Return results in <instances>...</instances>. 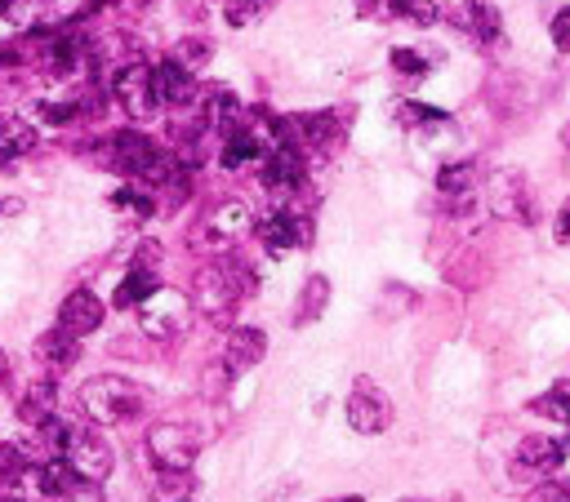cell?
Here are the masks:
<instances>
[{"mask_svg":"<svg viewBox=\"0 0 570 502\" xmlns=\"http://www.w3.org/2000/svg\"><path fill=\"white\" fill-rule=\"evenodd\" d=\"M80 410L94 427H121L143 414V392L121 373H98L80 388Z\"/></svg>","mask_w":570,"mask_h":502,"instance_id":"obj_1","label":"cell"},{"mask_svg":"<svg viewBox=\"0 0 570 502\" xmlns=\"http://www.w3.org/2000/svg\"><path fill=\"white\" fill-rule=\"evenodd\" d=\"M246 294H255V272L241 259H218V263L196 272L192 298H196V307L205 316H227Z\"/></svg>","mask_w":570,"mask_h":502,"instance_id":"obj_2","label":"cell"},{"mask_svg":"<svg viewBox=\"0 0 570 502\" xmlns=\"http://www.w3.org/2000/svg\"><path fill=\"white\" fill-rule=\"evenodd\" d=\"M67 467L89 480V484H103L111 476V467H117V449H111V440L98 432V427H72L67 436V449H63Z\"/></svg>","mask_w":570,"mask_h":502,"instance_id":"obj_3","label":"cell"},{"mask_svg":"<svg viewBox=\"0 0 570 502\" xmlns=\"http://www.w3.org/2000/svg\"><path fill=\"white\" fill-rule=\"evenodd\" d=\"M201 454V436L192 427H179V423H157L148 432V458L157 471H192Z\"/></svg>","mask_w":570,"mask_h":502,"instance_id":"obj_4","label":"cell"},{"mask_svg":"<svg viewBox=\"0 0 570 502\" xmlns=\"http://www.w3.org/2000/svg\"><path fill=\"white\" fill-rule=\"evenodd\" d=\"M111 94H117V102L126 107L130 120H152L157 116V89H152V67L143 63H126L117 76H111Z\"/></svg>","mask_w":570,"mask_h":502,"instance_id":"obj_5","label":"cell"},{"mask_svg":"<svg viewBox=\"0 0 570 502\" xmlns=\"http://www.w3.org/2000/svg\"><path fill=\"white\" fill-rule=\"evenodd\" d=\"M388 423H392L388 396L370 379H357L353 392H348V427L357 436H379V432H388Z\"/></svg>","mask_w":570,"mask_h":502,"instance_id":"obj_6","label":"cell"},{"mask_svg":"<svg viewBox=\"0 0 570 502\" xmlns=\"http://www.w3.org/2000/svg\"><path fill=\"white\" fill-rule=\"evenodd\" d=\"M491 209L508 222H535V200H530V187L517 170H499L491 174Z\"/></svg>","mask_w":570,"mask_h":502,"instance_id":"obj_7","label":"cell"},{"mask_svg":"<svg viewBox=\"0 0 570 502\" xmlns=\"http://www.w3.org/2000/svg\"><path fill=\"white\" fill-rule=\"evenodd\" d=\"M139 325H143V334H152V338H174V334H183V329H187V298L174 294V290H157V294L139 307Z\"/></svg>","mask_w":570,"mask_h":502,"instance_id":"obj_8","label":"cell"},{"mask_svg":"<svg viewBox=\"0 0 570 502\" xmlns=\"http://www.w3.org/2000/svg\"><path fill=\"white\" fill-rule=\"evenodd\" d=\"M561 462H566V440H552V436H526V440L517 445L513 476H517V480H548Z\"/></svg>","mask_w":570,"mask_h":502,"instance_id":"obj_9","label":"cell"},{"mask_svg":"<svg viewBox=\"0 0 570 502\" xmlns=\"http://www.w3.org/2000/svg\"><path fill=\"white\" fill-rule=\"evenodd\" d=\"M103 316H107V307H103V298L94 290H72L63 298V307H58V329L80 342L85 334H94L103 325Z\"/></svg>","mask_w":570,"mask_h":502,"instance_id":"obj_10","label":"cell"},{"mask_svg":"<svg viewBox=\"0 0 570 502\" xmlns=\"http://www.w3.org/2000/svg\"><path fill=\"white\" fill-rule=\"evenodd\" d=\"M264 356H268V334L255 329V325H237L223 342V369L233 373V379L246 373V369H255Z\"/></svg>","mask_w":570,"mask_h":502,"instance_id":"obj_11","label":"cell"},{"mask_svg":"<svg viewBox=\"0 0 570 502\" xmlns=\"http://www.w3.org/2000/svg\"><path fill=\"white\" fill-rule=\"evenodd\" d=\"M437 192H441V200H445L454 214H469V209H473V200H477V165H473V161L441 165V174H437Z\"/></svg>","mask_w":570,"mask_h":502,"instance_id":"obj_12","label":"cell"},{"mask_svg":"<svg viewBox=\"0 0 570 502\" xmlns=\"http://www.w3.org/2000/svg\"><path fill=\"white\" fill-rule=\"evenodd\" d=\"M152 89H157V102L161 107H187L196 98L192 72H183L174 58H165L161 67H152Z\"/></svg>","mask_w":570,"mask_h":502,"instance_id":"obj_13","label":"cell"},{"mask_svg":"<svg viewBox=\"0 0 570 502\" xmlns=\"http://www.w3.org/2000/svg\"><path fill=\"white\" fill-rule=\"evenodd\" d=\"M460 28H469L482 45H499L504 41V28H499V10L491 6V0H464V14L454 19Z\"/></svg>","mask_w":570,"mask_h":502,"instance_id":"obj_14","label":"cell"},{"mask_svg":"<svg viewBox=\"0 0 570 502\" xmlns=\"http://www.w3.org/2000/svg\"><path fill=\"white\" fill-rule=\"evenodd\" d=\"M36 148V130L23 120V116H0V165L14 161V156H28Z\"/></svg>","mask_w":570,"mask_h":502,"instance_id":"obj_15","label":"cell"},{"mask_svg":"<svg viewBox=\"0 0 570 502\" xmlns=\"http://www.w3.org/2000/svg\"><path fill=\"white\" fill-rule=\"evenodd\" d=\"M58 396H54V383L45 379V383H32L28 392H23V401H19V418H23V427H41V423H50L54 414H58V405H54Z\"/></svg>","mask_w":570,"mask_h":502,"instance_id":"obj_16","label":"cell"},{"mask_svg":"<svg viewBox=\"0 0 570 502\" xmlns=\"http://www.w3.org/2000/svg\"><path fill=\"white\" fill-rule=\"evenodd\" d=\"M36 356L58 373V369H72V364L80 360V342H76L72 334H63V329H50V334H41Z\"/></svg>","mask_w":570,"mask_h":502,"instance_id":"obj_17","label":"cell"},{"mask_svg":"<svg viewBox=\"0 0 570 502\" xmlns=\"http://www.w3.org/2000/svg\"><path fill=\"white\" fill-rule=\"evenodd\" d=\"M157 290H161L157 272H135V268H130V276L117 285V298H111V303H117V307H143Z\"/></svg>","mask_w":570,"mask_h":502,"instance_id":"obj_18","label":"cell"},{"mask_svg":"<svg viewBox=\"0 0 570 502\" xmlns=\"http://www.w3.org/2000/svg\"><path fill=\"white\" fill-rule=\"evenodd\" d=\"M330 303V281L325 276H308L303 294H299V307H294V325H312Z\"/></svg>","mask_w":570,"mask_h":502,"instance_id":"obj_19","label":"cell"},{"mask_svg":"<svg viewBox=\"0 0 570 502\" xmlns=\"http://www.w3.org/2000/svg\"><path fill=\"white\" fill-rule=\"evenodd\" d=\"M111 209H121L126 218L143 222V218L157 214V196L148 187H121V192H111Z\"/></svg>","mask_w":570,"mask_h":502,"instance_id":"obj_20","label":"cell"},{"mask_svg":"<svg viewBox=\"0 0 570 502\" xmlns=\"http://www.w3.org/2000/svg\"><path fill=\"white\" fill-rule=\"evenodd\" d=\"M152 493H157V502H192L196 480H192V471H157Z\"/></svg>","mask_w":570,"mask_h":502,"instance_id":"obj_21","label":"cell"},{"mask_svg":"<svg viewBox=\"0 0 570 502\" xmlns=\"http://www.w3.org/2000/svg\"><path fill=\"white\" fill-rule=\"evenodd\" d=\"M388 14L392 19H406L415 28H437L441 6H437V0H388Z\"/></svg>","mask_w":570,"mask_h":502,"instance_id":"obj_22","label":"cell"},{"mask_svg":"<svg viewBox=\"0 0 570 502\" xmlns=\"http://www.w3.org/2000/svg\"><path fill=\"white\" fill-rule=\"evenodd\" d=\"M530 410H535V414H544V418H552V423H557V427H566V436H570V383H561V388L544 392Z\"/></svg>","mask_w":570,"mask_h":502,"instance_id":"obj_23","label":"cell"},{"mask_svg":"<svg viewBox=\"0 0 570 502\" xmlns=\"http://www.w3.org/2000/svg\"><path fill=\"white\" fill-rule=\"evenodd\" d=\"M183 72H201L205 63H209V41H201V36H187V41H179L174 45V54H170Z\"/></svg>","mask_w":570,"mask_h":502,"instance_id":"obj_24","label":"cell"},{"mask_svg":"<svg viewBox=\"0 0 570 502\" xmlns=\"http://www.w3.org/2000/svg\"><path fill=\"white\" fill-rule=\"evenodd\" d=\"M392 67H397L401 76H423L428 67H437V54H423V50L397 45V50H392Z\"/></svg>","mask_w":570,"mask_h":502,"instance_id":"obj_25","label":"cell"},{"mask_svg":"<svg viewBox=\"0 0 570 502\" xmlns=\"http://www.w3.org/2000/svg\"><path fill=\"white\" fill-rule=\"evenodd\" d=\"M264 10H268V0H227V6H223V14H227V23H233V28L255 23Z\"/></svg>","mask_w":570,"mask_h":502,"instance_id":"obj_26","label":"cell"},{"mask_svg":"<svg viewBox=\"0 0 570 502\" xmlns=\"http://www.w3.org/2000/svg\"><path fill=\"white\" fill-rule=\"evenodd\" d=\"M401 120H406V124H419V130H432V124H445L450 116H445L441 107H423V102H406V107H401Z\"/></svg>","mask_w":570,"mask_h":502,"instance_id":"obj_27","label":"cell"},{"mask_svg":"<svg viewBox=\"0 0 570 502\" xmlns=\"http://www.w3.org/2000/svg\"><path fill=\"white\" fill-rule=\"evenodd\" d=\"M36 111H41L50 124H72V120L80 116V107H76V102H41Z\"/></svg>","mask_w":570,"mask_h":502,"instance_id":"obj_28","label":"cell"},{"mask_svg":"<svg viewBox=\"0 0 570 502\" xmlns=\"http://www.w3.org/2000/svg\"><path fill=\"white\" fill-rule=\"evenodd\" d=\"M157 259H161V244L157 240H143L139 254H135V272H157Z\"/></svg>","mask_w":570,"mask_h":502,"instance_id":"obj_29","label":"cell"},{"mask_svg":"<svg viewBox=\"0 0 570 502\" xmlns=\"http://www.w3.org/2000/svg\"><path fill=\"white\" fill-rule=\"evenodd\" d=\"M552 41H557V50H570V6L552 14Z\"/></svg>","mask_w":570,"mask_h":502,"instance_id":"obj_30","label":"cell"},{"mask_svg":"<svg viewBox=\"0 0 570 502\" xmlns=\"http://www.w3.org/2000/svg\"><path fill=\"white\" fill-rule=\"evenodd\" d=\"M526 502H566V493H561V484H539Z\"/></svg>","mask_w":570,"mask_h":502,"instance_id":"obj_31","label":"cell"},{"mask_svg":"<svg viewBox=\"0 0 570 502\" xmlns=\"http://www.w3.org/2000/svg\"><path fill=\"white\" fill-rule=\"evenodd\" d=\"M557 240L561 244H570V205L561 209V218H557Z\"/></svg>","mask_w":570,"mask_h":502,"instance_id":"obj_32","label":"cell"},{"mask_svg":"<svg viewBox=\"0 0 570 502\" xmlns=\"http://www.w3.org/2000/svg\"><path fill=\"white\" fill-rule=\"evenodd\" d=\"M0 383H10V356L0 351Z\"/></svg>","mask_w":570,"mask_h":502,"instance_id":"obj_33","label":"cell"},{"mask_svg":"<svg viewBox=\"0 0 570 502\" xmlns=\"http://www.w3.org/2000/svg\"><path fill=\"white\" fill-rule=\"evenodd\" d=\"M330 502H366V498H357V493H344V498H330Z\"/></svg>","mask_w":570,"mask_h":502,"instance_id":"obj_34","label":"cell"},{"mask_svg":"<svg viewBox=\"0 0 570 502\" xmlns=\"http://www.w3.org/2000/svg\"><path fill=\"white\" fill-rule=\"evenodd\" d=\"M561 493H566V502H570V480H561Z\"/></svg>","mask_w":570,"mask_h":502,"instance_id":"obj_35","label":"cell"}]
</instances>
